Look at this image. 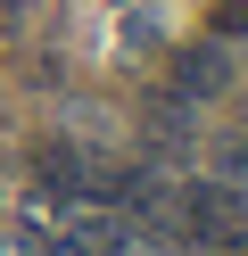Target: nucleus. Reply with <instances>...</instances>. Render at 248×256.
Returning a JSON list of instances; mask_svg holds the SVG:
<instances>
[{"mask_svg": "<svg viewBox=\"0 0 248 256\" xmlns=\"http://www.w3.org/2000/svg\"><path fill=\"white\" fill-rule=\"evenodd\" d=\"M215 25H223V34H248V0H223V8H215Z\"/></svg>", "mask_w": 248, "mask_h": 256, "instance_id": "obj_3", "label": "nucleus"}, {"mask_svg": "<svg viewBox=\"0 0 248 256\" xmlns=\"http://www.w3.org/2000/svg\"><path fill=\"white\" fill-rule=\"evenodd\" d=\"M182 223H190L207 248H248V198L231 182H190L182 190Z\"/></svg>", "mask_w": 248, "mask_h": 256, "instance_id": "obj_1", "label": "nucleus"}, {"mask_svg": "<svg viewBox=\"0 0 248 256\" xmlns=\"http://www.w3.org/2000/svg\"><path fill=\"white\" fill-rule=\"evenodd\" d=\"M174 74L198 91V100H207V91H223V50H207V42H198V50H182V66H174Z\"/></svg>", "mask_w": 248, "mask_h": 256, "instance_id": "obj_2", "label": "nucleus"}]
</instances>
